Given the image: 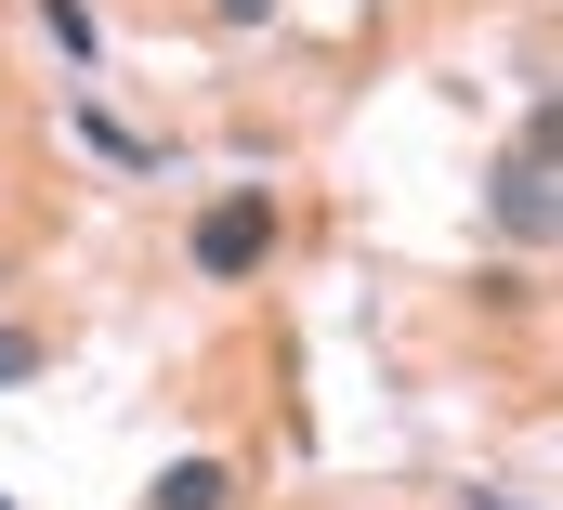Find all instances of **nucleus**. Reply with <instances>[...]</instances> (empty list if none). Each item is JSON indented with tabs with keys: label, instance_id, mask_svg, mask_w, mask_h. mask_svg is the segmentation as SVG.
<instances>
[{
	"label": "nucleus",
	"instance_id": "f257e3e1",
	"mask_svg": "<svg viewBox=\"0 0 563 510\" xmlns=\"http://www.w3.org/2000/svg\"><path fill=\"white\" fill-rule=\"evenodd\" d=\"M184 250H197V275H210V288L263 275V262H276V184H223V197L197 210V236H184Z\"/></svg>",
	"mask_w": 563,
	"mask_h": 510
},
{
	"label": "nucleus",
	"instance_id": "f03ea898",
	"mask_svg": "<svg viewBox=\"0 0 563 510\" xmlns=\"http://www.w3.org/2000/svg\"><path fill=\"white\" fill-rule=\"evenodd\" d=\"M551 223H563V197H551V106L511 131V157H498V236L511 250H551Z\"/></svg>",
	"mask_w": 563,
	"mask_h": 510
},
{
	"label": "nucleus",
	"instance_id": "7ed1b4c3",
	"mask_svg": "<svg viewBox=\"0 0 563 510\" xmlns=\"http://www.w3.org/2000/svg\"><path fill=\"white\" fill-rule=\"evenodd\" d=\"M144 510H236V472H223V458H170V472L144 485Z\"/></svg>",
	"mask_w": 563,
	"mask_h": 510
},
{
	"label": "nucleus",
	"instance_id": "20e7f679",
	"mask_svg": "<svg viewBox=\"0 0 563 510\" xmlns=\"http://www.w3.org/2000/svg\"><path fill=\"white\" fill-rule=\"evenodd\" d=\"M40 26H53V53H66V66H92V53H106V26H92L79 0H40Z\"/></svg>",
	"mask_w": 563,
	"mask_h": 510
},
{
	"label": "nucleus",
	"instance_id": "39448f33",
	"mask_svg": "<svg viewBox=\"0 0 563 510\" xmlns=\"http://www.w3.org/2000/svg\"><path fill=\"white\" fill-rule=\"evenodd\" d=\"M40 367H53V341H40V328H0V392L40 380Z\"/></svg>",
	"mask_w": 563,
	"mask_h": 510
},
{
	"label": "nucleus",
	"instance_id": "423d86ee",
	"mask_svg": "<svg viewBox=\"0 0 563 510\" xmlns=\"http://www.w3.org/2000/svg\"><path fill=\"white\" fill-rule=\"evenodd\" d=\"M210 26H276V0H210Z\"/></svg>",
	"mask_w": 563,
	"mask_h": 510
},
{
	"label": "nucleus",
	"instance_id": "0eeeda50",
	"mask_svg": "<svg viewBox=\"0 0 563 510\" xmlns=\"http://www.w3.org/2000/svg\"><path fill=\"white\" fill-rule=\"evenodd\" d=\"M0 510H13V498H0Z\"/></svg>",
	"mask_w": 563,
	"mask_h": 510
}]
</instances>
